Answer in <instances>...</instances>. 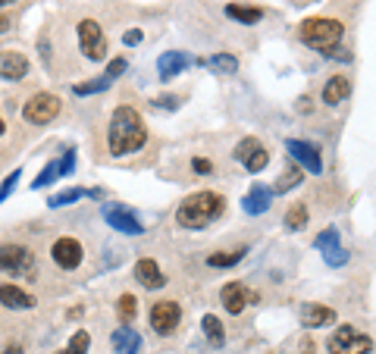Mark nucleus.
Segmentation results:
<instances>
[{"instance_id":"obj_14","label":"nucleus","mask_w":376,"mask_h":354,"mask_svg":"<svg viewBox=\"0 0 376 354\" xmlns=\"http://www.w3.org/2000/svg\"><path fill=\"white\" fill-rule=\"evenodd\" d=\"M29 57H25L22 51H16V47H3L0 51V79H6V82H22L25 76H29Z\"/></svg>"},{"instance_id":"obj_35","label":"nucleus","mask_w":376,"mask_h":354,"mask_svg":"<svg viewBox=\"0 0 376 354\" xmlns=\"http://www.w3.org/2000/svg\"><path fill=\"white\" fill-rule=\"evenodd\" d=\"M125 66H129V63H125V57L110 60V63H107V72H104V76H107V79H119V76L125 72Z\"/></svg>"},{"instance_id":"obj_44","label":"nucleus","mask_w":376,"mask_h":354,"mask_svg":"<svg viewBox=\"0 0 376 354\" xmlns=\"http://www.w3.org/2000/svg\"><path fill=\"white\" fill-rule=\"evenodd\" d=\"M6 135V122H3V116H0V138Z\"/></svg>"},{"instance_id":"obj_24","label":"nucleus","mask_w":376,"mask_h":354,"mask_svg":"<svg viewBox=\"0 0 376 354\" xmlns=\"http://www.w3.org/2000/svg\"><path fill=\"white\" fill-rule=\"evenodd\" d=\"M307 220H311V210H307L304 201L288 204L285 216H282V223H285L288 232H301V229H307Z\"/></svg>"},{"instance_id":"obj_17","label":"nucleus","mask_w":376,"mask_h":354,"mask_svg":"<svg viewBox=\"0 0 376 354\" xmlns=\"http://www.w3.org/2000/svg\"><path fill=\"white\" fill-rule=\"evenodd\" d=\"M336 320L338 314L329 304H304L301 307V326L304 329H323V326H332Z\"/></svg>"},{"instance_id":"obj_5","label":"nucleus","mask_w":376,"mask_h":354,"mask_svg":"<svg viewBox=\"0 0 376 354\" xmlns=\"http://www.w3.org/2000/svg\"><path fill=\"white\" fill-rule=\"evenodd\" d=\"M60 110H63V101L56 95H50V91H35V95H29L22 104V120L29 122V126L41 129V126H50V122L60 116Z\"/></svg>"},{"instance_id":"obj_41","label":"nucleus","mask_w":376,"mask_h":354,"mask_svg":"<svg viewBox=\"0 0 376 354\" xmlns=\"http://www.w3.org/2000/svg\"><path fill=\"white\" fill-rule=\"evenodd\" d=\"M307 110H311V97H298V113H307Z\"/></svg>"},{"instance_id":"obj_10","label":"nucleus","mask_w":376,"mask_h":354,"mask_svg":"<svg viewBox=\"0 0 376 354\" xmlns=\"http://www.w3.org/2000/svg\"><path fill=\"white\" fill-rule=\"evenodd\" d=\"M79 47L91 63H100V60L107 57V35L94 19H81L79 22Z\"/></svg>"},{"instance_id":"obj_22","label":"nucleus","mask_w":376,"mask_h":354,"mask_svg":"<svg viewBox=\"0 0 376 354\" xmlns=\"http://www.w3.org/2000/svg\"><path fill=\"white\" fill-rule=\"evenodd\" d=\"M188 63H191V57H188L185 51H166L157 57V72H160L163 82H169V79H175L182 70H188Z\"/></svg>"},{"instance_id":"obj_13","label":"nucleus","mask_w":376,"mask_h":354,"mask_svg":"<svg viewBox=\"0 0 376 354\" xmlns=\"http://www.w3.org/2000/svg\"><path fill=\"white\" fill-rule=\"evenodd\" d=\"M313 248L323 251V260L329 266H345L348 264V251L342 248V239H338V229H323V232L313 239Z\"/></svg>"},{"instance_id":"obj_21","label":"nucleus","mask_w":376,"mask_h":354,"mask_svg":"<svg viewBox=\"0 0 376 354\" xmlns=\"http://www.w3.org/2000/svg\"><path fill=\"white\" fill-rule=\"evenodd\" d=\"M110 345H113V354H141L144 341H141V335H138V329L119 326V329H113Z\"/></svg>"},{"instance_id":"obj_7","label":"nucleus","mask_w":376,"mask_h":354,"mask_svg":"<svg viewBox=\"0 0 376 354\" xmlns=\"http://www.w3.org/2000/svg\"><path fill=\"white\" fill-rule=\"evenodd\" d=\"M50 260H54L56 270L72 273V270H79L81 260H85V245H81L75 235H60V239H54V245H50Z\"/></svg>"},{"instance_id":"obj_29","label":"nucleus","mask_w":376,"mask_h":354,"mask_svg":"<svg viewBox=\"0 0 376 354\" xmlns=\"http://www.w3.org/2000/svg\"><path fill=\"white\" fill-rule=\"evenodd\" d=\"M88 348H91V332H88V329H75L69 345L60 348L56 354H88Z\"/></svg>"},{"instance_id":"obj_30","label":"nucleus","mask_w":376,"mask_h":354,"mask_svg":"<svg viewBox=\"0 0 376 354\" xmlns=\"http://www.w3.org/2000/svg\"><path fill=\"white\" fill-rule=\"evenodd\" d=\"M116 314H119V320H123V326H129L132 320L138 316V298L135 295H119V301H116Z\"/></svg>"},{"instance_id":"obj_38","label":"nucleus","mask_w":376,"mask_h":354,"mask_svg":"<svg viewBox=\"0 0 376 354\" xmlns=\"http://www.w3.org/2000/svg\"><path fill=\"white\" fill-rule=\"evenodd\" d=\"M72 163H75V147H69V151H66V157H63V160H56V166H60V176H66V172L72 170Z\"/></svg>"},{"instance_id":"obj_20","label":"nucleus","mask_w":376,"mask_h":354,"mask_svg":"<svg viewBox=\"0 0 376 354\" xmlns=\"http://www.w3.org/2000/svg\"><path fill=\"white\" fill-rule=\"evenodd\" d=\"M323 104L326 107H338V104H345L351 97V79L348 76H342V72H336V76H329L326 79V85H323Z\"/></svg>"},{"instance_id":"obj_34","label":"nucleus","mask_w":376,"mask_h":354,"mask_svg":"<svg viewBox=\"0 0 376 354\" xmlns=\"http://www.w3.org/2000/svg\"><path fill=\"white\" fill-rule=\"evenodd\" d=\"M191 172H194V176H210V172H213V160L191 157Z\"/></svg>"},{"instance_id":"obj_9","label":"nucleus","mask_w":376,"mask_h":354,"mask_svg":"<svg viewBox=\"0 0 376 354\" xmlns=\"http://www.w3.org/2000/svg\"><path fill=\"white\" fill-rule=\"evenodd\" d=\"M235 160L248 172H263V170H267V163H269V147L263 145L260 138L248 135V138H242L235 145Z\"/></svg>"},{"instance_id":"obj_32","label":"nucleus","mask_w":376,"mask_h":354,"mask_svg":"<svg viewBox=\"0 0 376 354\" xmlns=\"http://www.w3.org/2000/svg\"><path fill=\"white\" fill-rule=\"evenodd\" d=\"M81 198H85V188H63V191H56L47 204H50V207H66V204L81 201Z\"/></svg>"},{"instance_id":"obj_8","label":"nucleus","mask_w":376,"mask_h":354,"mask_svg":"<svg viewBox=\"0 0 376 354\" xmlns=\"http://www.w3.org/2000/svg\"><path fill=\"white\" fill-rule=\"evenodd\" d=\"M148 323L157 335H173L182 323V304L173 301V298H163V301H154L148 310Z\"/></svg>"},{"instance_id":"obj_36","label":"nucleus","mask_w":376,"mask_h":354,"mask_svg":"<svg viewBox=\"0 0 376 354\" xmlns=\"http://www.w3.org/2000/svg\"><path fill=\"white\" fill-rule=\"evenodd\" d=\"M19 176H22V170H13V172H10V176H6V179H3V185H0V204H3V201H6V195H10V191H13V188H16V179H19Z\"/></svg>"},{"instance_id":"obj_42","label":"nucleus","mask_w":376,"mask_h":354,"mask_svg":"<svg viewBox=\"0 0 376 354\" xmlns=\"http://www.w3.org/2000/svg\"><path fill=\"white\" fill-rule=\"evenodd\" d=\"M301 354H317V345H313L311 339H304V348H301Z\"/></svg>"},{"instance_id":"obj_1","label":"nucleus","mask_w":376,"mask_h":354,"mask_svg":"<svg viewBox=\"0 0 376 354\" xmlns=\"http://www.w3.org/2000/svg\"><path fill=\"white\" fill-rule=\"evenodd\" d=\"M148 145V122L129 104H119L110 113L107 122V151L113 157H125V154H138Z\"/></svg>"},{"instance_id":"obj_4","label":"nucleus","mask_w":376,"mask_h":354,"mask_svg":"<svg viewBox=\"0 0 376 354\" xmlns=\"http://www.w3.org/2000/svg\"><path fill=\"white\" fill-rule=\"evenodd\" d=\"M0 273L13 279L38 282V254L25 241H3L0 245Z\"/></svg>"},{"instance_id":"obj_40","label":"nucleus","mask_w":376,"mask_h":354,"mask_svg":"<svg viewBox=\"0 0 376 354\" xmlns=\"http://www.w3.org/2000/svg\"><path fill=\"white\" fill-rule=\"evenodd\" d=\"M0 354H25V345L22 341H6V345L0 348Z\"/></svg>"},{"instance_id":"obj_16","label":"nucleus","mask_w":376,"mask_h":354,"mask_svg":"<svg viewBox=\"0 0 376 354\" xmlns=\"http://www.w3.org/2000/svg\"><path fill=\"white\" fill-rule=\"evenodd\" d=\"M269 204H273V188H267V185H260V182L251 185L248 195L242 198V210H244L248 216H260V214H267Z\"/></svg>"},{"instance_id":"obj_37","label":"nucleus","mask_w":376,"mask_h":354,"mask_svg":"<svg viewBox=\"0 0 376 354\" xmlns=\"http://www.w3.org/2000/svg\"><path fill=\"white\" fill-rule=\"evenodd\" d=\"M154 104H157L160 110H179V107H182V97H179V95H160Z\"/></svg>"},{"instance_id":"obj_33","label":"nucleus","mask_w":376,"mask_h":354,"mask_svg":"<svg viewBox=\"0 0 376 354\" xmlns=\"http://www.w3.org/2000/svg\"><path fill=\"white\" fill-rule=\"evenodd\" d=\"M56 176H60V166H56V160H50V163L44 166L41 172H38V179H35V182H31V188H35V191H38V188H47V185L54 182Z\"/></svg>"},{"instance_id":"obj_31","label":"nucleus","mask_w":376,"mask_h":354,"mask_svg":"<svg viewBox=\"0 0 376 354\" xmlns=\"http://www.w3.org/2000/svg\"><path fill=\"white\" fill-rule=\"evenodd\" d=\"M113 85V79H107V76H97V79H91V82H79V85H72V91L79 97H85V95H100V91H107Z\"/></svg>"},{"instance_id":"obj_19","label":"nucleus","mask_w":376,"mask_h":354,"mask_svg":"<svg viewBox=\"0 0 376 354\" xmlns=\"http://www.w3.org/2000/svg\"><path fill=\"white\" fill-rule=\"evenodd\" d=\"M0 304H3L6 310H31L38 301L22 289V285H16V282H0Z\"/></svg>"},{"instance_id":"obj_6","label":"nucleus","mask_w":376,"mask_h":354,"mask_svg":"<svg viewBox=\"0 0 376 354\" xmlns=\"http://www.w3.org/2000/svg\"><path fill=\"white\" fill-rule=\"evenodd\" d=\"M326 351L329 354H370L373 351V339L367 332H357L354 326H338L326 339Z\"/></svg>"},{"instance_id":"obj_23","label":"nucleus","mask_w":376,"mask_h":354,"mask_svg":"<svg viewBox=\"0 0 376 354\" xmlns=\"http://www.w3.org/2000/svg\"><path fill=\"white\" fill-rule=\"evenodd\" d=\"M244 254H248V245H238V248H223V251H213L207 254V266L213 270H229V266L242 264Z\"/></svg>"},{"instance_id":"obj_43","label":"nucleus","mask_w":376,"mask_h":354,"mask_svg":"<svg viewBox=\"0 0 376 354\" xmlns=\"http://www.w3.org/2000/svg\"><path fill=\"white\" fill-rule=\"evenodd\" d=\"M10 26H13V19H10V16H6V13H3V16H0V35H3V32H6V29H10Z\"/></svg>"},{"instance_id":"obj_25","label":"nucleus","mask_w":376,"mask_h":354,"mask_svg":"<svg viewBox=\"0 0 376 354\" xmlns=\"http://www.w3.org/2000/svg\"><path fill=\"white\" fill-rule=\"evenodd\" d=\"M226 16L235 22H244V26H254V22L263 19V10L248 7V3H226Z\"/></svg>"},{"instance_id":"obj_27","label":"nucleus","mask_w":376,"mask_h":354,"mask_svg":"<svg viewBox=\"0 0 376 354\" xmlns=\"http://www.w3.org/2000/svg\"><path fill=\"white\" fill-rule=\"evenodd\" d=\"M304 182V170H301L298 163H288L285 170H282V176H279V182L273 185V195H285L288 188H298V185Z\"/></svg>"},{"instance_id":"obj_18","label":"nucleus","mask_w":376,"mask_h":354,"mask_svg":"<svg viewBox=\"0 0 376 354\" xmlns=\"http://www.w3.org/2000/svg\"><path fill=\"white\" fill-rule=\"evenodd\" d=\"M219 304H223V310L232 316L244 314V307H248V289H244L242 282H226L223 289H219Z\"/></svg>"},{"instance_id":"obj_26","label":"nucleus","mask_w":376,"mask_h":354,"mask_svg":"<svg viewBox=\"0 0 376 354\" xmlns=\"http://www.w3.org/2000/svg\"><path fill=\"white\" fill-rule=\"evenodd\" d=\"M201 329H204L207 341H210L213 348H223V345H226V326H223V320H219V316L204 314V320H201Z\"/></svg>"},{"instance_id":"obj_11","label":"nucleus","mask_w":376,"mask_h":354,"mask_svg":"<svg viewBox=\"0 0 376 354\" xmlns=\"http://www.w3.org/2000/svg\"><path fill=\"white\" fill-rule=\"evenodd\" d=\"M100 214H104L107 226L116 229V232H123V235H141V232H144V226H141V220H138V214H135L132 207H125V204L107 201Z\"/></svg>"},{"instance_id":"obj_45","label":"nucleus","mask_w":376,"mask_h":354,"mask_svg":"<svg viewBox=\"0 0 376 354\" xmlns=\"http://www.w3.org/2000/svg\"><path fill=\"white\" fill-rule=\"evenodd\" d=\"M10 3H16V0H0V7H10Z\"/></svg>"},{"instance_id":"obj_28","label":"nucleus","mask_w":376,"mask_h":354,"mask_svg":"<svg viewBox=\"0 0 376 354\" xmlns=\"http://www.w3.org/2000/svg\"><path fill=\"white\" fill-rule=\"evenodd\" d=\"M207 66H210L217 76H232V72H238V57L235 54H213L210 60H207Z\"/></svg>"},{"instance_id":"obj_12","label":"nucleus","mask_w":376,"mask_h":354,"mask_svg":"<svg viewBox=\"0 0 376 354\" xmlns=\"http://www.w3.org/2000/svg\"><path fill=\"white\" fill-rule=\"evenodd\" d=\"M285 151H288V157H292L298 166H304L307 172H313V176L323 172V157H320V147L317 145L301 141V138H285Z\"/></svg>"},{"instance_id":"obj_3","label":"nucleus","mask_w":376,"mask_h":354,"mask_svg":"<svg viewBox=\"0 0 376 354\" xmlns=\"http://www.w3.org/2000/svg\"><path fill=\"white\" fill-rule=\"evenodd\" d=\"M298 38L311 51H320L323 57H332V51L345 38V26L338 19H329V16H313V19H304L298 26Z\"/></svg>"},{"instance_id":"obj_2","label":"nucleus","mask_w":376,"mask_h":354,"mask_svg":"<svg viewBox=\"0 0 376 354\" xmlns=\"http://www.w3.org/2000/svg\"><path fill=\"white\" fill-rule=\"evenodd\" d=\"M226 214V198L219 191H191L185 201L175 207V226L188 229V232H201V229L213 226L219 216Z\"/></svg>"},{"instance_id":"obj_15","label":"nucleus","mask_w":376,"mask_h":354,"mask_svg":"<svg viewBox=\"0 0 376 354\" xmlns=\"http://www.w3.org/2000/svg\"><path fill=\"white\" fill-rule=\"evenodd\" d=\"M135 279H138V285L148 289V291H157V289L166 285V273L160 270V264H157L154 257H141V260H138V264H135Z\"/></svg>"},{"instance_id":"obj_39","label":"nucleus","mask_w":376,"mask_h":354,"mask_svg":"<svg viewBox=\"0 0 376 354\" xmlns=\"http://www.w3.org/2000/svg\"><path fill=\"white\" fill-rule=\"evenodd\" d=\"M141 41H144V32H141V29H129V32H125L123 35V45H141Z\"/></svg>"}]
</instances>
